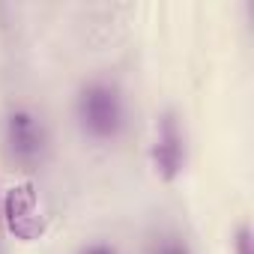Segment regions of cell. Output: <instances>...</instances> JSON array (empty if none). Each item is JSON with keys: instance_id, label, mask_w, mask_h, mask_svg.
Wrapping results in <instances>:
<instances>
[{"instance_id": "277c9868", "label": "cell", "mask_w": 254, "mask_h": 254, "mask_svg": "<svg viewBox=\"0 0 254 254\" xmlns=\"http://www.w3.org/2000/svg\"><path fill=\"white\" fill-rule=\"evenodd\" d=\"M3 215H6V224L9 230L30 242L42 233V215H39V206H36V191L33 186H15L9 189L6 200H3Z\"/></svg>"}, {"instance_id": "8992f818", "label": "cell", "mask_w": 254, "mask_h": 254, "mask_svg": "<svg viewBox=\"0 0 254 254\" xmlns=\"http://www.w3.org/2000/svg\"><path fill=\"white\" fill-rule=\"evenodd\" d=\"M236 254H254L251 251V230L248 227H239V233H236Z\"/></svg>"}, {"instance_id": "6da1fadb", "label": "cell", "mask_w": 254, "mask_h": 254, "mask_svg": "<svg viewBox=\"0 0 254 254\" xmlns=\"http://www.w3.org/2000/svg\"><path fill=\"white\" fill-rule=\"evenodd\" d=\"M78 129L93 141H114L126 129V99L117 84L90 81L75 96Z\"/></svg>"}, {"instance_id": "3957f363", "label": "cell", "mask_w": 254, "mask_h": 254, "mask_svg": "<svg viewBox=\"0 0 254 254\" xmlns=\"http://www.w3.org/2000/svg\"><path fill=\"white\" fill-rule=\"evenodd\" d=\"M153 165H156V174L171 183L183 174V165H186V141H183V132H180V123L174 114H165L162 123H159V138H156V147H153Z\"/></svg>"}, {"instance_id": "5b68a950", "label": "cell", "mask_w": 254, "mask_h": 254, "mask_svg": "<svg viewBox=\"0 0 254 254\" xmlns=\"http://www.w3.org/2000/svg\"><path fill=\"white\" fill-rule=\"evenodd\" d=\"M153 254H191L186 242H177V239H165L162 245H156Z\"/></svg>"}, {"instance_id": "52a82bcc", "label": "cell", "mask_w": 254, "mask_h": 254, "mask_svg": "<svg viewBox=\"0 0 254 254\" xmlns=\"http://www.w3.org/2000/svg\"><path fill=\"white\" fill-rule=\"evenodd\" d=\"M81 254H120L114 245H105V242H96V245H87Z\"/></svg>"}, {"instance_id": "7a4b0ae2", "label": "cell", "mask_w": 254, "mask_h": 254, "mask_svg": "<svg viewBox=\"0 0 254 254\" xmlns=\"http://www.w3.org/2000/svg\"><path fill=\"white\" fill-rule=\"evenodd\" d=\"M6 153L21 165V168H36L42 165L45 153H48V129L42 117H36L27 108H15L6 117Z\"/></svg>"}]
</instances>
